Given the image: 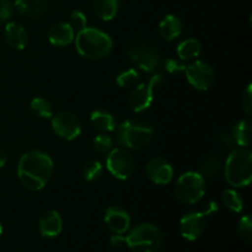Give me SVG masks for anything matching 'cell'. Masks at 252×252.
I'll return each mask as SVG.
<instances>
[{
  "mask_svg": "<svg viewBox=\"0 0 252 252\" xmlns=\"http://www.w3.org/2000/svg\"><path fill=\"white\" fill-rule=\"evenodd\" d=\"M53 174V160L46 153L32 150L19 160L17 176L25 189L41 191L51 180Z\"/></svg>",
  "mask_w": 252,
  "mask_h": 252,
  "instance_id": "obj_1",
  "label": "cell"
},
{
  "mask_svg": "<svg viewBox=\"0 0 252 252\" xmlns=\"http://www.w3.org/2000/svg\"><path fill=\"white\" fill-rule=\"evenodd\" d=\"M75 48L81 57L91 61L106 58L112 51V39L106 32L95 27H85L75 36Z\"/></svg>",
  "mask_w": 252,
  "mask_h": 252,
  "instance_id": "obj_2",
  "label": "cell"
},
{
  "mask_svg": "<svg viewBox=\"0 0 252 252\" xmlns=\"http://www.w3.org/2000/svg\"><path fill=\"white\" fill-rule=\"evenodd\" d=\"M226 182L233 187L249 186L252 180V154L245 148L231 150L223 166Z\"/></svg>",
  "mask_w": 252,
  "mask_h": 252,
  "instance_id": "obj_3",
  "label": "cell"
},
{
  "mask_svg": "<svg viewBox=\"0 0 252 252\" xmlns=\"http://www.w3.org/2000/svg\"><path fill=\"white\" fill-rule=\"evenodd\" d=\"M116 129H117L116 140L123 149H143L152 142L154 135L153 128L133 120L125 121Z\"/></svg>",
  "mask_w": 252,
  "mask_h": 252,
  "instance_id": "obj_4",
  "label": "cell"
},
{
  "mask_svg": "<svg viewBox=\"0 0 252 252\" xmlns=\"http://www.w3.org/2000/svg\"><path fill=\"white\" fill-rule=\"evenodd\" d=\"M161 244V231L150 223L139 224L126 236V245L132 252H158Z\"/></svg>",
  "mask_w": 252,
  "mask_h": 252,
  "instance_id": "obj_5",
  "label": "cell"
},
{
  "mask_svg": "<svg viewBox=\"0 0 252 252\" xmlns=\"http://www.w3.org/2000/svg\"><path fill=\"white\" fill-rule=\"evenodd\" d=\"M174 192L176 198L182 203L196 204L206 193V180L199 172H185L177 179Z\"/></svg>",
  "mask_w": 252,
  "mask_h": 252,
  "instance_id": "obj_6",
  "label": "cell"
},
{
  "mask_svg": "<svg viewBox=\"0 0 252 252\" xmlns=\"http://www.w3.org/2000/svg\"><path fill=\"white\" fill-rule=\"evenodd\" d=\"M164 83V78L161 74H154L145 83L139 84L134 90L130 93L129 106L132 111L140 113L147 111L152 106L154 100V93L161 84Z\"/></svg>",
  "mask_w": 252,
  "mask_h": 252,
  "instance_id": "obj_7",
  "label": "cell"
},
{
  "mask_svg": "<svg viewBox=\"0 0 252 252\" xmlns=\"http://www.w3.org/2000/svg\"><path fill=\"white\" fill-rule=\"evenodd\" d=\"M106 167L116 179L127 180L134 172V160L127 149L116 148L108 153L106 158Z\"/></svg>",
  "mask_w": 252,
  "mask_h": 252,
  "instance_id": "obj_8",
  "label": "cell"
},
{
  "mask_svg": "<svg viewBox=\"0 0 252 252\" xmlns=\"http://www.w3.org/2000/svg\"><path fill=\"white\" fill-rule=\"evenodd\" d=\"M128 54L135 65L145 73H153L160 64V54L149 43H134L128 48Z\"/></svg>",
  "mask_w": 252,
  "mask_h": 252,
  "instance_id": "obj_9",
  "label": "cell"
},
{
  "mask_svg": "<svg viewBox=\"0 0 252 252\" xmlns=\"http://www.w3.org/2000/svg\"><path fill=\"white\" fill-rule=\"evenodd\" d=\"M187 81L199 91H206L213 85L216 73L213 66L204 61H196L185 69Z\"/></svg>",
  "mask_w": 252,
  "mask_h": 252,
  "instance_id": "obj_10",
  "label": "cell"
},
{
  "mask_svg": "<svg viewBox=\"0 0 252 252\" xmlns=\"http://www.w3.org/2000/svg\"><path fill=\"white\" fill-rule=\"evenodd\" d=\"M52 129L64 140H73L81 133V123L78 116L70 111H62L52 116Z\"/></svg>",
  "mask_w": 252,
  "mask_h": 252,
  "instance_id": "obj_11",
  "label": "cell"
},
{
  "mask_svg": "<svg viewBox=\"0 0 252 252\" xmlns=\"http://www.w3.org/2000/svg\"><path fill=\"white\" fill-rule=\"evenodd\" d=\"M148 179L157 185H167L174 179V167L164 158H153L145 166Z\"/></svg>",
  "mask_w": 252,
  "mask_h": 252,
  "instance_id": "obj_12",
  "label": "cell"
},
{
  "mask_svg": "<svg viewBox=\"0 0 252 252\" xmlns=\"http://www.w3.org/2000/svg\"><path fill=\"white\" fill-rule=\"evenodd\" d=\"M206 217L202 212H191L184 216L180 220V231L186 240L194 241L204 233Z\"/></svg>",
  "mask_w": 252,
  "mask_h": 252,
  "instance_id": "obj_13",
  "label": "cell"
},
{
  "mask_svg": "<svg viewBox=\"0 0 252 252\" xmlns=\"http://www.w3.org/2000/svg\"><path fill=\"white\" fill-rule=\"evenodd\" d=\"M105 224L112 233L122 235L129 229L130 217L121 207L111 206L106 209Z\"/></svg>",
  "mask_w": 252,
  "mask_h": 252,
  "instance_id": "obj_14",
  "label": "cell"
},
{
  "mask_svg": "<svg viewBox=\"0 0 252 252\" xmlns=\"http://www.w3.org/2000/svg\"><path fill=\"white\" fill-rule=\"evenodd\" d=\"M63 229V220L57 211H48L39 218V233L43 238L52 239L58 236Z\"/></svg>",
  "mask_w": 252,
  "mask_h": 252,
  "instance_id": "obj_15",
  "label": "cell"
},
{
  "mask_svg": "<svg viewBox=\"0 0 252 252\" xmlns=\"http://www.w3.org/2000/svg\"><path fill=\"white\" fill-rule=\"evenodd\" d=\"M75 38V31L68 22H58L51 27L48 32V39L53 46H69Z\"/></svg>",
  "mask_w": 252,
  "mask_h": 252,
  "instance_id": "obj_16",
  "label": "cell"
},
{
  "mask_svg": "<svg viewBox=\"0 0 252 252\" xmlns=\"http://www.w3.org/2000/svg\"><path fill=\"white\" fill-rule=\"evenodd\" d=\"M5 39L11 48L22 51L27 44V32L24 26L17 22H9L5 26Z\"/></svg>",
  "mask_w": 252,
  "mask_h": 252,
  "instance_id": "obj_17",
  "label": "cell"
},
{
  "mask_svg": "<svg viewBox=\"0 0 252 252\" xmlns=\"http://www.w3.org/2000/svg\"><path fill=\"white\" fill-rule=\"evenodd\" d=\"M51 0H15L17 11L27 17H39L49 9Z\"/></svg>",
  "mask_w": 252,
  "mask_h": 252,
  "instance_id": "obj_18",
  "label": "cell"
},
{
  "mask_svg": "<svg viewBox=\"0 0 252 252\" xmlns=\"http://www.w3.org/2000/svg\"><path fill=\"white\" fill-rule=\"evenodd\" d=\"M184 25L176 15H166L159 24V33L166 41H174L182 33Z\"/></svg>",
  "mask_w": 252,
  "mask_h": 252,
  "instance_id": "obj_19",
  "label": "cell"
},
{
  "mask_svg": "<svg viewBox=\"0 0 252 252\" xmlns=\"http://www.w3.org/2000/svg\"><path fill=\"white\" fill-rule=\"evenodd\" d=\"M231 137L234 144H238L240 148H248L251 144L252 138V125L250 120H241L234 126Z\"/></svg>",
  "mask_w": 252,
  "mask_h": 252,
  "instance_id": "obj_20",
  "label": "cell"
},
{
  "mask_svg": "<svg viewBox=\"0 0 252 252\" xmlns=\"http://www.w3.org/2000/svg\"><path fill=\"white\" fill-rule=\"evenodd\" d=\"M90 121L94 128L102 133L113 132L117 128L115 117L110 112H106L102 110L94 111L90 116Z\"/></svg>",
  "mask_w": 252,
  "mask_h": 252,
  "instance_id": "obj_21",
  "label": "cell"
},
{
  "mask_svg": "<svg viewBox=\"0 0 252 252\" xmlns=\"http://www.w3.org/2000/svg\"><path fill=\"white\" fill-rule=\"evenodd\" d=\"M94 11L103 21H111L117 15L118 0H94Z\"/></svg>",
  "mask_w": 252,
  "mask_h": 252,
  "instance_id": "obj_22",
  "label": "cell"
},
{
  "mask_svg": "<svg viewBox=\"0 0 252 252\" xmlns=\"http://www.w3.org/2000/svg\"><path fill=\"white\" fill-rule=\"evenodd\" d=\"M202 52V44L196 38H187L177 46V56L182 61L197 58Z\"/></svg>",
  "mask_w": 252,
  "mask_h": 252,
  "instance_id": "obj_23",
  "label": "cell"
},
{
  "mask_svg": "<svg viewBox=\"0 0 252 252\" xmlns=\"http://www.w3.org/2000/svg\"><path fill=\"white\" fill-rule=\"evenodd\" d=\"M221 171H223V165L220 160L216 157H208L202 161L199 174L203 176L204 180H214L220 176Z\"/></svg>",
  "mask_w": 252,
  "mask_h": 252,
  "instance_id": "obj_24",
  "label": "cell"
},
{
  "mask_svg": "<svg viewBox=\"0 0 252 252\" xmlns=\"http://www.w3.org/2000/svg\"><path fill=\"white\" fill-rule=\"evenodd\" d=\"M223 204L231 212L240 213L244 209V201L240 194L235 189H225L221 196Z\"/></svg>",
  "mask_w": 252,
  "mask_h": 252,
  "instance_id": "obj_25",
  "label": "cell"
},
{
  "mask_svg": "<svg viewBox=\"0 0 252 252\" xmlns=\"http://www.w3.org/2000/svg\"><path fill=\"white\" fill-rule=\"evenodd\" d=\"M30 110L34 116L41 118H51L53 116V110L48 100L43 97L32 98L30 103Z\"/></svg>",
  "mask_w": 252,
  "mask_h": 252,
  "instance_id": "obj_26",
  "label": "cell"
},
{
  "mask_svg": "<svg viewBox=\"0 0 252 252\" xmlns=\"http://www.w3.org/2000/svg\"><path fill=\"white\" fill-rule=\"evenodd\" d=\"M102 164L98 160H89L88 162H85V165L83 167V176L89 182L96 181L102 175Z\"/></svg>",
  "mask_w": 252,
  "mask_h": 252,
  "instance_id": "obj_27",
  "label": "cell"
},
{
  "mask_svg": "<svg viewBox=\"0 0 252 252\" xmlns=\"http://www.w3.org/2000/svg\"><path fill=\"white\" fill-rule=\"evenodd\" d=\"M139 79V74L135 69H128V70L122 71L120 75L117 76L116 81H117L118 86L121 88H130V86L135 85Z\"/></svg>",
  "mask_w": 252,
  "mask_h": 252,
  "instance_id": "obj_28",
  "label": "cell"
},
{
  "mask_svg": "<svg viewBox=\"0 0 252 252\" xmlns=\"http://www.w3.org/2000/svg\"><path fill=\"white\" fill-rule=\"evenodd\" d=\"M238 233L244 241L248 244L252 243V223L250 217L245 216L239 220Z\"/></svg>",
  "mask_w": 252,
  "mask_h": 252,
  "instance_id": "obj_29",
  "label": "cell"
},
{
  "mask_svg": "<svg viewBox=\"0 0 252 252\" xmlns=\"http://www.w3.org/2000/svg\"><path fill=\"white\" fill-rule=\"evenodd\" d=\"M112 144V138L108 134H106V133H101V134L96 135L95 139H94V148H95L96 152L101 153V154L107 153L108 150H111Z\"/></svg>",
  "mask_w": 252,
  "mask_h": 252,
  "instance_id": "obj_30",
  "label": "cell"
},
{
  "mask_svg": "<svg viewBox=\"0 0 252 252\" xmlns=\"http://www.w3.org/2000/svg\"><path fill=\"white\" fill-rule=\"evenodd\" d=\"M69 25H70L71 27H73L74 31H81V30H84L85 27H88L86 25H88V20H86V16L83 14L81 11H79V10H75V11L71 12L70 15V22H69Z\"/></svg>",
  "mask_w": 252,
  "mask_h": 252,
  "instance_id": "obj_31",
  "label": "cell"
},
{
  "mask_svg": "<svg viewBox=\"0 0 252 252\" xmlns=\"http://www.w3.org/2000/svg\"><path fill=\"white\" fill-rule=\"evenodd\" d=\"M241 106H243V110L245 111L246 115L250 116L252 113V85L249 84L248 88L245 89V91L243 93L241 96Z\"/></svg>",
  "mask_w": 252,
  "mask_h": 252,
  "instance_id": "obj_32",
  "label": "cell"
},
{
  "mask_svg": "<svg viewBox=\"0 0 252 252\" xmlns=\"http://www.w3.org/2000/svg\"><path fill=\"white\" fill-rule=\"evenodd\" d=\"M164 65L167 73L170 74L182 73V71H185V69H186V65H185L184 63H180L179 61H176V59L174 58H167L166 61H165Z\"/></svg>",
  "mask_w": 252,
  "mask_h": 252,
  "instance_id": "obj_33",
  "label": "cell"
},
{
  "mask_svg": "<svg viewBox=\"0 0 252 252\" xmlns=\"http://www.w3.org/2000/svg\"><path fill=\"white\" fill-rule=\"evenodd\" d=\"M12 4L10 0H0V24L10 19L12 15Z\"/></svg>",
  "mask_w": 252,
  "mask_h": 252,
  "instance_id": "obj_34",
  "label": "cell"
},
{
  "mask_svg": "<svg viewBox=\"0 0 252 252\" xmlns=\"http://www.w3.org/2000/svg\"><path fill=\"white\" fill-rule=\"evenodd\" d=\"M218 143L220 147L230 148L231 145L234 144V139L233 137H231V133H228V132L220 133L218 137Z\"/></svg>",
  "mask_w": 252,
  "mask_h": 252,
  "instance_id": "obj_35",
  "label": "cell"
},
{
  "mask_svg": "<svg viewBox=\"0 0 252 252\" xmlns=\"http://www.w3.org/2000/svg\"><path fill=\"white\" fill-rule=\"evenodd\" d=\"M218 204H217L216 202H208V203L203 207V209H202L201 212L204 217H208L216 214L217 212H218Z\"/></svg>",
  "mask_w": 252,
  "mask_h": 252,
  "instance_id": "obj_36",
  "label": "cell"
},
{
  "mask_svg": "<svg viewBox=\"0 0 252 252\" xmlns=\"http://www.w3.org/2000/svg\"><path fill=\"white\" fill-rule=\"evenodd\" d=\"M111 244L115 248H120V246L126 245V238L121 235V234H115L113 236H111Z\"/></svg>",
  "mask_w": 252,
  "mask_h": 252,
  "instance_id": "obj_37",
  "label": "cell"
},
{
  "mask_svg": "<svg viewBox=\"0 0 252 252\" xmlns=\"http://www.w3.org/2000/svg\"><path fill=\"white\" fill-rule=\"evenodd\" d=\"M5 164H6V154L4 153V150L0 149V169H1Z\"/></svg>",
  "mask_w": 252,
  "mask_h": 252,
  "instance_id": "obj_38",
  "label": "cell"
},
{
  "mask_svg": "<svg viewBox=\"0 0 252 252\" xmlns=\"http://www.w3.org/2000/svg\"><path fill=\"white\" fill-rule=\"evenodd\" d=\"M1 234H2V226L1 224H0V236H1Z\"/></svg>",
  "mask_w": 252,
  "mask_h": 252,
  "instance_id": "obj_39",
  "label": "cell"
}]
</instances>
